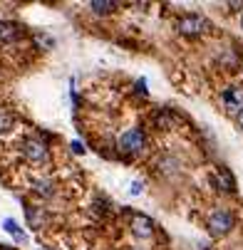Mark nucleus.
Listing matches in <instances>:
<instances>
[{
	"mask_svg": "<svg viewBox=\"0 0 243 250\" xmlns=\"http://www.w3.org/2000/svg\"><path fill=\"white\" fill-rule=\"evenodd\" d=\"M233 226H236V216H233L231 210H226V208H216V210H211V216L206 218V228H208V233L216 235V238L231 233Z\"/></svg>",
	"mask_w": 243,
	"mask_h": 250,
	"instance_id": "1",
	"label": "nucleus"
},
{
	"mask_svg": "<svg viewBox=\"0 0 243 250\" xmlns=\"http://www.w3.org/2000/svg\"><path fill=\"white\" fill-rule=\"evenodd\" d=\"M119 151L129 154V156H139V154H144L147 151V134L142 129H127L122 136H119Z\"/></svg>",
	"mask_w": 243,
	"mask_h": 250,
	"instance_id": "2",
	"label": "nucleus"
},
{
	"mask_svg": "<svg viewBox=\"0 0 243 250\" xmlns=\"http://www.w3.org/2000/svg\"><path fill=\"white\" fill-rule=\"evenodd\" d=\"M22 156L32 166H47L50 164V149L40 139H25L22 141Z\"/></svg>",
	"mask_w": 243,
	"mask_h": 250,
	"instance_id": "3",
	"label": "nucleus"
},
{
	"mask_svg": "<svg viewBox=\"0 0 243 250\" xmlns=\"http://www.w3.org/2000/svg\"><path fill=\"white\" fill-rule=\"evenodd\" d=\"M208 27H211V22L196 13H189V15L179 18V22H177V30L181 35H186V38H199V35L208 32Z\"/></svg>",
	"mask_w": 243,
	"mask_h": 250,
	"instance_id": "4",
	"label": "nucleus"
},
{
	"mask_svg": "<svg viewBox=\"0 0 243 250\" xmlns=\"http://www.w3.org/2000/svg\"><path fill=\"white\" fill-rule=\"evenodd\" d=\"M221 102H223L228 114H236L238 117L243 112V87H228V89H223Z\"/></svg>",
	"mask_w": 243,
	"mask_h": 250,
	"instance_id": "5",
	"label": "nucleus"
},
{
	"mask_svg": "<svg viewBox=\"0 0 243 250\" xmlns=\"http://www.w3.org/2000/svg\"><path fill=\"white\" fill-rule=\"evenodd\" d=\"M132 233L136 238H152L154 235V221L149 216L136 213V216H132Z\"/></svg>",
	"mask_w": 243,
	"mask_h": 250,
	"instance_id": "6",
	"label": "nucleus"
},
{
	"mask_svg": "<svg viewBox=\"0 0 243 250\" xmlns=\"http://www.w3.org/2000/svg\"><path fill=\"white\" fill-rule=\"evenodd\" d=\"M211 184H214L219 191H223V193H233V191H236V178L231 176L228 168H219V173L211 176Z\"/></svg>",
	"mask_w": 243,
	"mask_h": 250,
	"instance_id": "7",
	"label": "nucleus"
},
{
	"mask_svg": "<svg viewBox=\"0 0 243 250\" xmlns=\"http://www.w3.org/2000/svg\"><path fill=\"white\" fill-rule=\"evenodd\" d=\"M22 35V27L18 22H0V42H15Z\"/></svg>",
	"mask_w": 243,
	"mask_h": 250,
	"instance_id": "8",
	"label": "nucleus"
},
{
	"mask_svg": "<svg viewBox=\"0 0 243 250\" xmlns=\"http://www.w3.org/2000/svg\"><path fill=\"white\" fill-rule=\"evenodd\" d=\"M89 8L97 15H110L119 8V3H114V0H94V3H89Z\"/></svg>",
	"mask_w": 243,
	"mask_h": 250,
	"instance_id": "9",
	"label": "nucleus"
},
{
	"mask_svg": "<svg viewBox=\"0 0 243 250\" xmlns=\"http://www.w3.org/2000/svg\"><path fill=\"white\" fill-rule=\"evenodd\" d=\"M32 191L38 196H50L52 193V181H50V178H35V181H32Z\"/></svg>",
	"mask_w": 243,
	"mask_h": 250,
	"instance_id": "10",
	"label": "nucleus"
},
{
	"mask_svg": "<svg viewBox=\"0 0 243 250\" xmlns=\"http://www.w3.org/2000/svg\"><path fill=\"white\" fill-rule=\"evenodd\" d=\"M13 126H15V122H13L10 112H5V109H0V134H8V131H10Z\"/></svg>",
	"mask_w": 243,
	"mask_h": 250,
	"instance_id": "11",
	"label": "nucleus"
},
{
	"mask_svg": "<svg viewBox=\"0 0 243 250\" xmlns=\"http://www.w3.org/2000/svg\"><path fill=\"white\" fill-rule=\"evenodd\" d=\"M3 228H5L8 233H13L15 238H25V235H22V233L18 230V223H15L13 218H5V221H3Z\"/></svg>",
	"mask_w": 243,
	"mask_h": 250,
	"instance_id": "12",
	"label": "nucleus"
},
{
	"mask_svg": "<svg viewBox=\"0 0 243 250\" xmlns=\"http://www.w3.org/2000/svg\"><path fill=\"white\" fill-rule=\"evenodd\" d=\"M142 191H144V186L139 184V181H134V184H132V193H134V196H136V193H142Z\"/></svg>",
	"mask_w": 243,
	"mask_h": 250,
	"instance_id": "13",
	"label": "nucleus"
},
{
	"mask_svg": "<svg viewBox=\"0 0 243 250\" xmlns=\"http://www.w3.org/2000/svg\"><path fill=\"white\" fill-rule=\"evenodd\" d=\"M236 124H238V126H241V129H243V112H241V114H238V117H236Z\"/></svg>",
	"mask_w": 243,
	"mask_h": 250,
	"instance_id": "14",
	"label": "nucleus"
},
{
	"mask_svg": "<svg viewBox=\"0 0 243 250\" xmlns=\"http://www.w3.org/2000/svg\"><path fill=\"white\" fill-rule=\"evenodd\" d=\"M0 250H10V248H0Z\"/></svg>",
	"mask_w": 243,
	"mask_h": 250,
	"instance_id": "15",
	"label": "nucleus"
}]
</instances>
